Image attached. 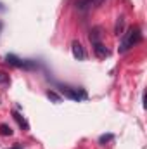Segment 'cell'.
Returning a JSON list of instances; mask_svg holds the SVG:
<instances>
[{"mask_svg": "<svg viewBox=\"0 0 147 149\" xmlns=\"http://www.w3.org/2000/svg\"><path fill=\"white\" fill-rule=\"evenodd\" d=\"M111 139H112V135H102V137L99 139V142L104 144V142H107V141H111Z\"/></svg>", "mask_w": 147, "mask_h": 149, "instance_id": "cell-10", "label": "cell"}, {"mask_svg": "<svg viewBox=\"0 0 147 149\" xmlns=\"http://www.w3.org/2000/svg\"><path fill=\"white\" fill-rule=\"evenodd\" d=\"M140 40H142V33H140L139 28H128L126 33L121 35V43H119L118 50L123 54V52H126L128 49H132L133 45H137Z\"/></svg>", "mask_w": 147, "mask_h": 149, "instance_id": "cell-1", "label": "cell"}, {"mask_svg": "<svg viewBox=\"0 0 147 149\" xmlns=\"http://www.w3.org/2000/svg\"><path fill=\"white\" fill-rule=\"evenodd\" d=\"M64 94H66L69 99H73V101H80V99H85V97H87L85 92H78V90H73V88H66Z\"/></svg>", "mask_w": 147, "mask_h": 149, "instance_id": "cell-5", "label": "cell"}, {"mask_svg": "<svg viewBox=\"0 0 147 149\" xmlns=\"http://www.w3.org/2000/svg\"><path fill=\"white\" fill-rule=\"evenodd\" d=\"M12 116H14V120H16V121L19 123V127H23L24 130H28V128H30L28 121H26V120H24V118H23V116H21L19 113H12Z\"/></svg>", "mask_w": 147, "mask_h": 149, "instance_id": "cell-7", "label": "cell"}, {"mask_svg": "<svg viewBox=\"0 0 147 149\" xmlns=\"http://www.w3.org/2000/svg\"><path fill=\"white\" fill-rule=\"evenodd\" d=\"M71 54H73L74 59H78V61H85L87 59V52H85L83 45L80 42H76V40L71 43Z\"/></svg>", "mask_w": 147, "mask_h": 149, "instance_id": "cell-2", "label": "cell"}, {"mask_svg": "<svg viewBox=\"0 0 147 149\" xmlns=\"http://www.w3.org/2000/svg\"><path fill=\"white\" fill-rule=\"evenodd\" d=\"M0 134H2V135H12V128H10L7 123H2V125H0Z\"/></svg>", "mask_w": 147, "mask_h": 149, "instance_id": "cell-8", "label": "cell"}, {"mask_svg": "<svg viewBox=\"0 0 147 149\" xmlns=\"http://www.w3.org/2000/svg\"><path fill=\"white\" fill-rule=\"evenodd\" d=\"M47 97H49V99H52L54 102H61V97H59L55 92H47Z\"/></svg>", "mask_w": 147, "mask_h": 149, "instance_id": "cell-9", "label": "cell"}, {"mask_svg": "<svg viewBox=\"0 0 147 149\" xmlns=\"http://www.w3.org/2000/svg\"><path fill=\"white\" fill-rule=\"evenodd\" d=\"M9 81V76L5 73H0V83H7Z\"/></svg>", "mask_w": 147, "mask_h": 149, "instance_id": "cell-11", "label": "cell"}, {"mask_svg": "<svg viewBox=\"0 0 147 149\" xmlns=\"http://www.w3.org/2000/svg\"><path fill=\"white\" fill-rule=\"evenodd\" d=\"M5 61H7V64H10V66H16V68H30V66H31V64H28V63L21 61L19 57H16L14 54H9V56L5 57Z\"/></svg>", "mask_w": 147, "mask_h": 149, "instance_id": "cell-4", "label": "cell"}, {"mask_svg": "<svg viewBox=\"0 0 147 149\" xmlns=\"http://www.w3.org/2000/svg\"><path fill=\"white\" fill-rule=\"evenodd\" d=\"M92 45H94V52H95V56H97V57L104 59V57H107V56H109V50H107V47H106L104 43H101V42H94Z\"/></svg>", "mask_w": 147, "mask_h": 149, "instance_id": "cell-3", "label": "cell"}, {"mask_svg": "<svg viewBox=\"0 0 147 149\" xmlns=\"http://www.w3.org/2000/svg\"><path fill=\"white\" fill-rule=\"evenodd\" d=\"M123 30H125V17H118V21H116V28H114V33L119 37V35H123Z\"/></svg>", "mask_w": 147, "mask_h": 149, "instance_id": "cell-6", "label": "cell"}, {"mask_svg": "<svg viewBox=\"0 0 147 149\" xmlns=\"http://www.w3.org/2000/svg\"><path fill=\"white\" fill-rule=\"evenodd\" d=\"M12 149H23V148H12Z\"/></svg>", "mask_w": 147, "mask_h": 149, "instance_id": "cell-12", "label": "cell"}]
</instances>
